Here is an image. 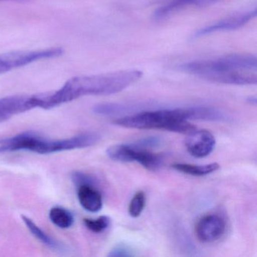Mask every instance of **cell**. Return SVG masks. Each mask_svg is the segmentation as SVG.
<instances>
[{"label":"cell","instance_id":"6da1fadb","mask_svg":"<svg viewBox=\"0 0 257 257\" xmlns=\"http://www.w3.org/2000/svg\"><path fill=\"white\" fill-rule=\"evenodd\" d=\"M142 76L139 70H128L72 78L58 91L42 94V109H52L83 96L115 94L139 80Z\"/></svg>","mask_w":257,"mask_h":257},{"label":"cell","instance_id":"7a4b0ae2","mask_svg":"<svg viewBox=\"0 0 257 257\" xmlns=\"http://www.w3.org/2000/svg\"><path fill=\"white\" fill-rule=\"evenodd\" d=\"M220 118V111L214 108L192 106L145 111L117 118L113 124L126 128L164 130L189 135L196 129L189 120L218 121Z\"/></svg>","mask_w":257,"mask_h":257},{"label":"cell","instance_id":"3957f363","mask_svg":"<svg viewBox=\"0 0 257 257\" xmlns=\"http://www.w3.org/2000/svg\"><path fill=\"white\" fill-rule=\"evenodd\" d=\"M178 70L217 83H257V60L253 55H231L207 61H191L179 65Z\"/></svg>","mask_w":257,"mask_h":257},{"label":"cell","instance_id":"277c9868","mask_svg":"<svg viewBox=\"0 0 257 257\" xmlns=\"http://www.w3.org/2000/svg\"><path fill=\"white\" fill-rule=\"evenodd\" d=\"M100 138V135L96 133H84L67 139L52 140L43 138L35 132H23L0 140V153L26 150L41 155L52 154L91 147L97 144Z\"/></svg>","mask_w":257,"mask_h":257},{"label":"cell","instance_id":"5b68a950","mask_svg":"<svg viewBox=\"0 0 257 257\" xmlns=\"http://www.w3.org/2000/svg\"><path fill=\"white\" fill-rule=\"evenodd\" d=\"M106 155L111 160L115 162H138L150 171H158L163 165L162 156L152 153L148 149L141 147L137 143L112 146L106 150Z\"/></svg>","mask_w":257,"mask_h":257},{"label":"cell","instance_id":"8992f818","mask_svg":"<svg viewBox=\"0 0 257 257\" xmlns=\"http://www.w3.org/2000/svg\"><path fill=\"white\" fill-rule=\"evenodd\" d=\"M64 53L61 48L46 50L12 52L0 55V73L24 67L40 60L57 58Z\"/></svg>","mask_w":257,"mask_h":257},{"label":"cell","instance_id":"52a82bcc","mask_svg":"<svg viewBox=\"0 0 257 257\" xmlns=\"http://www.w3.org/2000/svg\"><path fill=\"white\" fill-rule=\"evenodd\" d=\"M226 230V222L220 215L210 213L202 216L195 226V234L202 243H212L220 239Z\"/></svg>","mask_w":257,"mask_h":257},{"label":"cell","instance_id":"ba28073f","mask_svg":"<svg viewBox=\"0 0 257 257\" xmlns=\"http://www.w3.org/2000/svg\"><path fill=\"white\" fill-rule=\"evenodd\" d=\"M256 9L234 15V16H230L227 19L219 21V22H216L213 25H209V26L198 30L194 34L193 38H200V37L210 35V34H214V33L239 29V28H242L246 24L249 23L256 16Z\"/></svg>","mask_w":257,"mask_h":257},{"label":"cell","instance_id":"9c48e42d","mask_svg":"<svg viewBox=\"0 0 257 257\" xmlns=\"http://www.w3.org/2000/svg\"><path fill=\"white\" fill-rule=\"evenodd\" d=\"M186 140L188 153L197 159L207 157L214 150L216 140L208 131H194Z\"/></svg>","mask_w":257,"mask_h":257},{"label":"cell","instance_id":"30bf717a","mask_svg":"<svg viewBox=\"0 0 257 257\" xmlns=\"http://www.w3.org/2000/svg\"><path fill=\"white\" fill-rule=\"evenodd\" d=\"M218 1L219 0H169L155 12L153 18L156 21L163 20L182 9L189 7H204Z\"/></svg>","mask_w":257,"mask_h":257},{"label":"cell","instance_id":"8fae6325","mask_svg":"<svg viewBox=\"0 0 257 257\" xmlns=\"http://www.w3.org/2000/svg\"><path fill=\"white\" fill-rule=\"evenodd\" d=\"M78 199L81 206L87 211L97 213L103 207L101 194L92 185H82L78 186Z\"/></svg>","mask_w":257,"mask_h":257},{"label":"cell","instance_id":"7c38bea8","mask_svg":"<svg viewBox=\"0 0 257 257\" xmlns=\"http://www.w3.org/2000/svg\"><path fill=\"white\" fill-rule=\"evenodd\" d=\"M22 220L25 222V225L28 227L29 231H31V234L37 239L40 240L41 243H44L46 246L52 248L56 250H62L63 246L58 240H55L53 237L49 236V234H46L44 231L41 229L32 219H30L28 216L25 215H22Z\"/></svg>","mask_w":257,"mask_h":257},{"label":"cell","instance_id":"4fadbf2b","mask_svg":"<svg viewBox=\"0 0 257 257\" xmlns=\"http://www.w3.org/2000/svg\"><path fill=\"white\" fill-rule=\"evenodd\" d=\"M172 168L179 172L183 173L187 175L195 176V177H202L208 175L217 171L219 165L217 163L207 164V165H196L190 164L177 163L172 165Z\"/></svg>","mask_w":257,"mask_h":257},{"label":"cell","instance_id":"5bb4252c","mask_svg":"<svg viewBox=\"0 0 257 257\" xmlns=\"http://www.w3.org/2000/svg\"><path fill=\"white\" fill-rule=\"evenodd\" d=\"M49 218L54 225L61 228H70L74 222L73 213L61 207H52L49 212Z\"/></svg>","mask_w":257,"mask_h":257},{"label":"cell","instance_id":"9a60e30c","mask_svg":"<svg viewBox=\"0 0 257 257\" xmlns=\"http://www.w3.org/2000/svg\"><path fill=\"white\" fill-rule=\"evenodd\" d=\"M111 219L109 216H101L97 219H85L84 224L89 231L94 233H101L110 225Z\"/></svg>","mask_w":257,"mask_h":257},{"label":"cell","instance_id":"2e32d148","mask_svg":"<svg viewBox=\"0 0 257 257\" xmlns=\"http://www.w3.org/2000/svg\"><path fill=\"white\" fill-rule=\"evenodd\" d=\"M146 205V195L144 192H138L133 197L129 204L128 213L134 218L138 217L142 213Z\"/></svg>","mask_w":257,"mask_h":257},{"label":"cell","instance_id":"e0dca14e","mask_svg":"<svg viewBox=\"0 0 257 257\" xmlns=\"http://www.w3.org/2000/svg\"><path fill=\"white\" fill-rule=\"evenodd\" d=\"M72 179L73 183L76 186H82V185H92L95 184V180L91 176L85 174L83 172H74L72 174Z\"/></svg>","mask_w":257,"mask_h":257},{"label":"cell","instance_id":"ac0fdd59","mask_svg":"<svg viewBox=\"0 0 257 257\" xmlns=\"http://www.w3.org/2000/svg\"><path fill=\"white\" fill-rule=\"evenodd\" d=\"M12 117L7 97L0 99V122L7 121Z\"/></svg>","mask_w":257,"mask_h":257},{"label":"cell","instance_id":"d6986e66","mask_svg":"<svg viewBox=\"0 0 257 257\" xmlns=\"http://www.w3.org/2000/svg\"><path fill=\"white\" fill-rule=\"evenodd\" d=\"M134 254L132 250L127 246L124 245H118L110 251L109 256L120 257V256H132Z\"/></svg>","mask_w":257,"mask_h":257},{"label":"cell","instance_id":"ffe728a7","mask_svg":"<svg viewBox=\"0 0 257 257\" xmlns=\"http://www.w3.org/2000/svg\"><path fill=\"white\" fill-rule=\"evenodd\" d=\"M0 1H4V0H0ZM5 1H28V0H5Z\"/></svg>","mask_w":257,"mask_h":257}]
</instances>
